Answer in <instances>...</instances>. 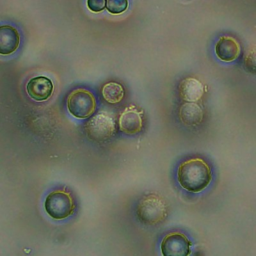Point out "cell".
<instances>
[{
	"label": "cell",
	"instance_id": "obj_1",
	"mask_svg": "<svg viewBox=\"0 0 256 256\" xmlns=\"http://www.w3.org/2000/svg\"><path fill=\"white\" fill-rule=\"evenodd\" d=\"M177 180L182 188L192 193L203 191L212 180L210 166L200 158L183 162L177 171Z\"/></svg>",
	"mask_w": 256,
	"mask_h": 256
},
{
	"label": "cell",
	"instance_id": "obj_2",
	"mask_svg": "<svg viewBox=\"0 0 256 256\" xmlns=\"http://www.w3.org/2000/svg\"><path fill=\"white\" fill-rule=\"evenodd\" d=\"M137 216L146 225L158 224L167 216V205L157 195L146 196L138 205Z\"/></svg>",
	"mask_w": 256,
	"mask_h": 256
},
{
	"label": "cell",
	"instance_id": "obj_3",
	"mask_svg": "<svg viewBox=\"0 0 256 256\" xmlns=\"http://www.w3.org/2000/svg\"><path fill=\"white\" fill-rule=\"evenodd\" d=\"M115 128L114 118L109 113L102 111L87 122L85 130L90 139L96 142H103L113 136Z\"/></svg>",
	"mask_w": 256,
	"mask_h": 256
},
{
	"label": "cell",
	"instance_id": "obj_4",
	"mask_svg": "<svg viewBox=\"0 0 256 256\" xmlns=\"http://www.w3.org/2000/svg\"><path fill=\"white\" fill-rule=\"evenodd\" d=\"M44 207L47 214L57 220L69 217L75 208L73 199L65 191L51 192L45 200Z\"/></svg>",
	"mask_w": 256,
	"mask_h": 256
},
{
	"label": "cell",
	"instance_id": "obj_5",
	"mask_svg": "<svg viewBox=\"0 0 256 256\" xmlns=\"http://www.w3.org/2000/svg\"><path fill=\"white\" fill-rule=\"evenodd\" d=\"M95 99L87 90L79 89L73 92L67 101L69 112L76 118L84 119L89 117L95 110Z\"/></svg>",
	"mask_w": 256,
	"mask_h": 256
},
{
	"label": "cell",
	"instance_id": "obj_6",
	"mask_svg": "<svg viewBox=\"0 0 256 256\" xmlns=\"http://www.w3.org/2000/svg\"><path fill=\"white\" fill-rule=\"evenodd\" d=\"M191 242L186 235L172 232L166 235L161 242V253L163 256H189Z\"/></svg>",
	"mask_w": 256,
	"mask_h": 256
},
{
	"label": "cell",
	"instance_id": "obj_7",
	"mask_svg": "<svg viewBox=\"0 0 256 256\" xmlns=\"http://www.w3.org/2000/svg\"><path fill=\"white\" fill-rule=\"evenodd\" d=\"M28 95L36 101L47 100L53 92V84L50 79L39 76L32 78L26 86Z\"/></svg>",
	"mask_w": 256,
	"mask_h": 256
},
{
	"label": "cell",
	"instance_id": "obj_8",
	"mask_svg": "<svg viewBox=\"0 0 256 256\" xmlns=\"http://www.w3.org/2000/svg\"><path fill=\"white\" fill-rule=\"evenodd\" d=\"M215 52L219 59L226 62L234 61L241 52L240 45L232 37H221L215 46Z\"/></svg>",
	"mask_w": 256,
	"mask_h": 256
},
{
	"label": "cell",
	"instance_id": "obj_9",
	"mask_svg": "<svg viewBox=\"0 0 256 256\" xmlns=\"http://www.w3.org/2000/svg\"><path fill=\"white\" fill-rule=\"evenodd\" d=\"M20 36L18 31L9 25L0 26V54L10 55L19 47Z\"/></svg>",
	"mask_w": 256,
	"mask_h": 256
},
{
	"label": "cell",
	"instance_id": "obj_10",
	"mask_svg": "<svg viewBox=\"0 0 256 256\" xmlns=\"http://www.w3.org/2000/svg\"><path fill=\"white\" fill-rule=\"evenodd\" d=\"M120 128L127 134H136L142 129L141 113L134 107L127 108L120 117Z\"/></svg>",
	"mask_w": 256,
	"mask_h": 256
},
{
	"label": "cell",
	"instance_id": "obj_11",
	"mask_svg": "<svg viewBox=\"0 0 256 256\" xmlns=\"http://www.w3.org/2000/svg\"><path fill=\"white\" fill-rule=\"evenodd\" d=\"M180 92L184 100L194 103L202 98L204 94V87L197 79L188 78L182 81L180 85Z\"/></svg>",
	"mask_w": 256,
	"mask_h": 256
},
{
	"label": "cell",
	"instance_id": "obj_12",
	"mask_svg": "<svg viewBox=\"0 0 256 256\" xmlns=\"http://www.w3.org/2000/svg\"><path fill=\"white\" fill-rule=\"evenodd\" d=\"M180 119L185 125L195 126L201 123L203 119V111L200 106L195 103H186L180 109Z\"/></svg>",
	"mask_w": 256,
	"mask_h": 256
},
{
	"label": "cell",
	"instance_id": "obj_13",
	"mask_svg": "<svg viewBox=\"0 0 256 256\" xmlns=\"http://www.w3.org/2000/svg\"><path fill=\"white\" fill-rule=\"evenodd\" d=\"M102 93L105 100L111 104H116L120 102L124 96L123 87L120 84L114 83V82H110L106 84L103 87Z\"/></svg>",
	"mask_w": 256,
	"mask_h": 256
},
{
	"label": "cell",
	"instance_id": "obj_14",
	"mask_svg": "<svg viewBox=\"0 0 256 256\" xmlns=\"http://www.w3.org/2000/svg\"><path fill=\"white\" fill-rule=\"evenodd\" d=\"M128 0H106V9L111 14H121L127 10Z\"/></svg>",
	"mask_w": 256,
	"mask_h": 256
},
{
	"label": "cell",
	"instance_id": "obj_15",
	"mask_svg": "<svg viewBox=\"0 0 256 256\" xmlns=\"http://www.w3.org/2000/svg\"><path fill=\"white\" fill-rule=\"evenodd\" d=\"M244 67L249 73L256 74V46L247 51L244 58Z\"/></svg>",
	"mask_w": 256,
	"mask_h": 256
},
{
	"label": "cell",
	"instance_id": "obj_16",
	"mask_svg": "<svg viewBox=\"0 0 256 256\" xmlns=\"http://www.w3.org/2000/svg\"><path fill=\"white\" fill-rule=\"evenodd\" d=\"M88 8L93 12H101L105 9L106 0H87Z\"/></svg>",
	"mask_w": 256,
	"mask_h": 256
}]
</instances>
